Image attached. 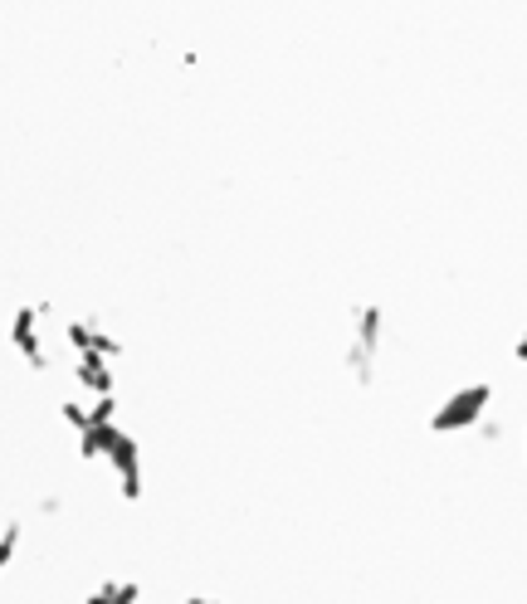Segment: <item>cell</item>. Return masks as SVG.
Listing matches in <instances>:
<instances>
[{
	"mask_svg": "<svg viewBox=\"0 0 527 604\" xmlns=\"http://www.w3.org/2000/svg\"><path fill=\"white\" fill-rule=\"evenodd\" d=\"M74 380L93 395V400H103V395L117 390V376H113V366H107V356H79L74 361Z\"/></svg>",
	"mask_w": 527,
	"mask_h": 604,
	"instance_id": "3957f363",
	"label": "cell"
},
{
	"mask_svg": "<svg viewBox=\"0 0 527 604\" xmlns=\"http://www.w3.org/2000/svg\"><path fill=\"white\" fill-rule=\"evenodd\" d=\"M488 400H494V390L488 385H464V390H454L445 405L430 415V429L435 434H459V429H478V419H484Z\"/></svg>",
	"mask_w": 527,
	"mask_h": 604,
	"instance_id": "6da1fadb",
	"label": "cell"
},
{
	"mask_svg": "<svg viewBox=\"0 0 527 604\" xmlns=\"http://www.w3.org/2000/svg\"><path fill=\"white\" fill-rule=\"evenodd\" d=\"M10 346H15L34 371H50V356H44V342H40V307H34V302L10 312Z\"/></svg>",
	"mask_w": 527,
	"mask_h": 604,
	"instance_id": "7a4b0ae2",
	"label": "cell"
},
{
	"mask_svg": "<svg viewBox=\"0 0 527 604\" xmlns=\"http://www.w3.org/2000/svg\"><path fill=\"white\" fill-rule=\"evenodd\" d=\"M181 604H220V599H206V595H186Z\"/></svg>",
	"mask_w": 527,
	"mask_h": 604,
	"instance_id": "8992f818",
	"label": "cell"
},
{
	"mask_svg": "<svg viewBox=\"0 0 527 604\" xmlns=\"http://www.w3.org/2000/svg\"><path fill=\"white\" fill-rule=\"evenodd\" d=\"M15 551H20V522H10V526H0V575L15 561Z\"/></svg>",
	"mask_w": 527,
	"mask_h": 604,
	"instance_id": "5b68a950",
	"label": "cell"
},
{
	"mask_svg": "<svg viewBox=\"0 0 527 604\" xmlns=\"http://www.w3.org/2000/svg\"><path fill=\"white\" fill-rule=\"evenodd\" d=\"M83 604H142V585L137 580H103L98 590H88Z\"/></svg>",
	"mask_w": 527,
	"mask_h": 604,
	"instance_id": "277c9868",
	"label": "cell"
}]
</instances>
